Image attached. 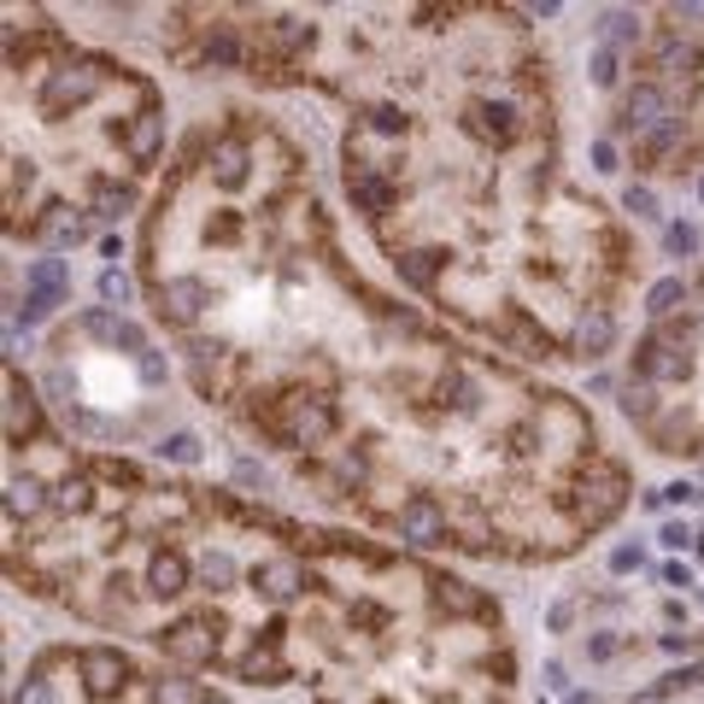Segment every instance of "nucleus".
Returning <instances> with one entry per match:
<instances>
[{"label": "nucleus", "mask_w": 704, "mask_h": 704, "mask_svg": "<svg viewBox=\"0 0 704 704\" xmlns=\"http://www.w3.org/2000/svg\"><path fill=\"white\" fill-rule=\"evenodd\" d=\"M434 12V48L388 66V89L346 118V194L418 294L500 341L505 259L516 359H599L628 247L605 205L557 177L546 77L505 12L459 24Z\"/></svg>", "instance_id": "2"}, {"label": "nucleus", "mask_w": 704, "mask_h": 704, "mask_svg": "<svg viewBox=\"0 0 704 704\" xmlns=\"http://www.w3.org/2000/svg\"><path fill=\"white\" fill-rule=\"evenodd\" d=\"M12 89H24V107H12V148H7V205L48 189V171L71 182V241L94 223L118 218L135 200V182L164 153V107L148 77L112 66L100 53H77L48 30V53H12Z\"/></svg>", "instance_id": "3"}, {"label": "nucleus", "mask_w": 704, "mask_h": 704, "mask_svg": "<svg viewBox=\"0 0 704 704\" xmlns=\"http://www.w3.org/2000/svg\"><path fill=\"white\" fill-rule=\"evenodd\" d=\"M53 364H71L66 382H53L59 393V411L82 429V434H130L135 418H148L153 400H159V382H164V364L159 352L148 346L135 323L112 318V341L94 346V329L89 323H71L53 335Z\"/></svg>", "instance_id": "4"}, {"label": "nucleus", "mask_w": 704, "mask_h": 704, "mask_svg": "<svg viewBox=\"0 0 704 704\" xmlns=\"http://www.w3.org/2000/svg\"><path fill=\"white\" fill-rule=\"evenodd\" d=\"M148 294L205 405L411 546L552 557L623 505L570 393L441 341L346 271L271 123L235 112L194 135L148 223Z\"/></svg>", "instance_id": "1"}]
</instances>
